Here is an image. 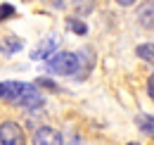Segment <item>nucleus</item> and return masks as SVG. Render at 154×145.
<instances>
[{
  "label": "nucleus",
  "mask_w": 154,
  "mask_h": 145,
  "mask_svg": "<svg viewBox=\"0 0 154 145\" xmlns=\"http://www.w3.org/2000/svg\"><path fill=\"white\" fill-rule=\"evenodd\" d=\"M21 45H24V40L19 36H14V34H7V36H2V43H0V50L2 55H14L21 50Z\"/></svg>",
  "instance_id": "6"
},
{
  "label": "nucleus",
  "mask_w": 154,
  "mask_h": 145,
  "mask_svg": "<svg viewBox=\"0 0 154 145\" xmlns=\"http://www.w3.org/2000/svg\"><path fill=\"white\" fill-rule=\"evenodd\" d=\"M66 24H69V29H71L74 34H81V36H83V34H88V26H85L81 19H69Z\"/></svg>",
  "instance_id": "10"
},
{
  "label": "nucleus",
  "mask_w": 154,
  "mask_h": 145,
  "mask_svg": "<svg viewBox=\"0 0 154 145\" xmlns=\"http://www.w3.org/2000/svg\"><path fill=\"white\" fill-rule=\"evenodd\" d=\"M147 93H149V98L154 100V74L149 76V81H147Z\"/></svg>",
  "instance_id": "13"
},
{
  "label": "nucleus",
  "mask_w": 154,
  "mask_h": 145,
  "mask_svg": "<svg viewBox=\"0 0 154 145\" xmlns=\"http://www.w3.org/2000/svg\"><path fill=\"white\" fill-rule=\"evenodd\" d=\"M0 145H26L24 131L14 121H2L0 124Z\"/></svg>",
  "instance_id": "3"
},
{
  "label": "nucleus",
  "mask_w": 154,
  "mask_h": 145,
  "mask_svg": "<svg viewBox=\"0 0 154 145\" xmlns=\"http://www.w3.org/2000/svg\"><path fill=\"white\" fill-rule=\"evenodd\" d=\"M119 5H123V7H131V5H135V0H116Z\"/></svg>",
  "instance_id": "14"
},
{
  "label": "nucleus",
  "mask_w": 154,
  "mask_h": 145,
  "mask_svg": "<svg viewBox=\"0 0 154 145\" xmlns=\"http://www.w3.org/2000/svg\"><path fill=\"white\" fill-rule=\"evenodd\" d=\"M140 24L147 26V29L154 26V5H145V7L140 10Z\"/></svg>",
  "instance_id": "9"
},
{
  "label": "nucleus",
  "mask_w": 154,
  "mask_h": 145,
  "mask_svg": "<svg viewBox=\"0 0 154 145\" xmlns=\"http://www.w3.org/2000/svg\"><path fill=\"white\" fill-rule=\"evenodd\" d=\"M78 55L74 53H55L50 57V62H48V67H50V72L52 74H62V76H71V74L78 72Z\"/></svg>",
  "instance_id": "2"
},
{
  "label": "nucleus",
  "mask_w": 154,
  "mask_h": 145,
  "mask_svg": "<svg viewBox=\"0 0 154 145\" xmlns=\"http://www.w3.org/2000/svg\"><path fill=\"white\" fill-rule=\"evenodd\" d=\"M135 55H137V57H142L145 62L154 64V43H142V45H137Z\"/></svg>",
  "instance_id": "8"
},
{
  "label": "nucleus",
  "mask_w": 154,
  "mask_h": 145,
  "mask_svg": "<svg viewBox=\"0 0 154 145\" xmlns=\"http://www.w3.org/2000/svg\"><path fill=\"white\" fill-rule=\"evenodd\" d=\"M55 53H57V36H50L31 53V57H33V60H48V57H52Z\"/></svg>",
  "instance_id": "5"
},
{
  "label": "nucleus",
  "mask_w": 154,
  "mask_h": 145,
  "mask_svg": "<svg viewBox=\"0 0 154 145\" xmlns=\"http://www.w3.org/2000/svg\"><path fill=\"white\" fill-rule=\"evenodd\" d=\"M135 124L140 126L142 133H147V136L154 138V117H149V114H137L135 117Z\"/></svg>",
  "instance_id": "7"
},
{
  "label": "nucleus",
  "mask_w": 154,
  "mask_h": 145,
  "mask_svg": "<svg viewBox=\"0 0 154 145\" xmlns=\"http://www.w3.org/2000/svg\"><path fill=\"white\" fill-rule=\"evenodd\" d=\"M128 145H137V143H128Z\"/></svg>",
  "instance_id": "15"
},
{
  "label": "nucleus",
  "mask_w": 154,
  "mask_h": 145,
  "mask_svg": "<svg viewBox=\"0 0 154 145\" xmlns=\"http://www.w3.org/2000/svg\"><path fill=\"white\" fill-rule=\"evenodd\" d=\"M0 100L21 105L24 109H38L43 105V95L36 86L21 83V81H2L0 83Z\"/></svg>",
  "instance_id": "1"
},
{
  "label": "nucleus",
  "mask_w": 154,
  "mask_h": 145,
  "mask_svg": "<svg viewBox=\"0 0 154 145\" xmlns=\"http://www.w3.org/2000/svg\"><path fill=\"white\" fill-rule=\"evenodd\" d=\"M33 145H62V136L50 126H40L33 133Z\"/></svg>",
  "instance_id": "4"
},
{
  "label": "nucleus",
  "mask_w": 154,
  "mask_h": 145,
  "mask_svg": "<svg viewBox=\"0 0 154 145\" xmlns=\"http://www.w3.org/2000/svg\"><path fill=\"white\" fill-rule=\"evenodd\" d=\"M14 14V7L12 5H0V19H7Z\"/></svg>",
  "instance_id": "11"
},
{
  "label": "nucleus",
  "mask_w": 154,
  "mask_h": 145,
  "mask_svg": "<svg viewBox=\"0 0 154 145\" xmlns=\"http://www.w3.org/2000/svg\"><path fill=\"white\" fill-rule=\"evenodd\" d=\"M38 86H45V88H50V91H57V86H55L52 81H48V79H38Z\"/></svg>",
  "instance_id": "12"
}]
</instances>
